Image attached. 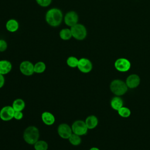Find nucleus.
<instances>
[{"label": "nucleus", "mask_w": 150, "mask_h": 150, "mask_svg": "<svg viewBox=\"0 0 150 150\" xmlns=\"http://www.w3.org/2000/svg\"><path fill=\"white\" fill-rule=\"evenodd\" d=\"M62 11L57 8L49 9L46 13L45 20L46 23L52 27H57L63 20Z\"/></svg>", "instance_id": "obj_1"}, {"label": "nucleus", "mask_w": 150, "mask_h": 150, "mask_svg": "<svg viewBox=\"0 0 150 150\" xmlns=\"http://www.w3.org/2000/svg\"><path fill=\"white\" fill-rule=\"evenodd\" d=\"M40 132L39 129L33 125H30L25 128L23 133L24 141L29 145H34L39 139Z\"/></svg>", "instance_id": "obj_2"}, {"label": "nucleus", "mask_w": 150, "mask_h": 150, "mask_svg": "<svg viewBox=\"0 0 150 150\" xmlns=\"http://www.w3.org/2000/svg\"><path fill=\"white\" fill-rule=\"evenodd\" d=\"M111 91L116 96H121L125 94L127 90L128 87L126 83L120 79L112 80L110 85Z\"/></svg>", "instance_id": "obj_3"}, {"label": "nucleus", "mask_w": 150, "mask_h": 150, "mask_svg": "<svg viewBox=\"0 0 150 150\" xmlns=\"http://www.w3.org/2000/svg\"><path fill=\"white\" fill-rule=\"evenodd\" d=\"M72 37L77 40H82L87 36V29L84 25L81 23H77L70 28Z\"/></svg>", "instance_id": "obj_4"}, {"label": "nucleus", "mask_w": 150, "mask_h": 150, "mask_svg": "<svg viewBox=\"0 0 150 150\" xmlns=\"http://www.w3.org/2000/svg\"><path fill=\"white\" fill-rule=\"evenodd\" d=\"M71 127L73 133H74L80 136L86 135L88 129L85 123V121L80 120L74 121Z\"/></svg>", "instance_id": "obj_5"}, {"label": "nucleus", "mask_w": 150, "mask_h": 150, "mask_svg": "<svg viewBox=\"0 0 150 150\" xmlns=\"http://www.w3.org/2000/svg\"><path fill=\"white\" fill-rule=\"evenodd\" d=\"M63 21L66 25L71 28L78 23L79 15L77 13L74 11H69L64 15Z\"/></svg>", "instance_id": "obj_6"}, {"label": "nucleus", "mask_w": 150, "mask_h": 150, "mask_svg": "<svg viewBox=\"0 0 150 150\" xmlns=\"http://www.w3.org/2000/svg\"><path fill=\"white\" fill-rule=\"evenodd\" d=\"M15 110L12 105H5L0 110V118L4 121H9L13 118Z\"/></svg>", "instance_id": "obj_7"}, {"label": "nucleus", "mask_w": 150, "mask_h": 150, "mask_svg": "<svg viewBox=\"0 0 150 150\" xmlns=\"http://www.w3.org/2000/svg\"><path fill=\"white\" fill-rule=\"evenodd\" d=\"M57 131L59 137L64 139H68L73 133L71 127L66 123L60 124L57 127Z\"/></svg>", "instance_id": "obj_8"}, {"label": "nucleus", "mask_w": 150, "mask_h": 150, "mask_svg": "<svg viewBox=\"0 0 150 150\" xmlns=\"http://www.w3.org/2000/svg\"><path fill=\"white\" fill-rule=\"evenodd\" d=\"M21 73L26 76H32L34 72V64L29 60H24L19 64Z\"/></svg>", "instance_id": "obj_9"}, {"label": "nucleus", "mask_w": 150, "mask_h": 150, "mask_svg": "<svg viewBox=\"0 0 150 150\" xmlns=\"http://www.w3.org/2000/svg\"><path fill=\"white\" fill-rule=\"evenodd\" d=\"M77 68L81 73H88L91 71L93 64L89 59L83 57L79 60Z\"/></svg>", "instance_id": "obj_10"}, {"label": "nucleus", "mask_w": 150, "mask_h": 150, "mask_svg": "<svg viewBox=\"0 0 150 150\" xmlns=\"http://www.w3.org/2000/svg\"><path fill=\"white\" fill-rule=\"evenodd\" d=\"M114 67L119 71L125 72L129 70L131 67L130 62L125 58H119L114 63Z\"/></svg>", "instance_id": "obj_11"}, {"label": "nucleus", "mask_w": 150, "mask_h": 150, "mask_svg": "<svg viewBox=\"0 0 150 150\" xmlns=\"http://www.w3.org/2000/svg\"><path fill=\"white\" fill-rule=\"evenodd\" d=\"M140 81L141 79L138 75L136 74H132L127 77L125 83L128 88H135L139 85Z\"/></svg>", "instance_id": "obj_12"}, {"label": "nucleus", "mask_w": 150, "mask_h": 150, "mask_svg": "<svg viewBox=\"0 0 150 150\" xmlns=\"http://www.w3.org/2000/svg\"><path fill=\"white\" fill-rule=\"evenodd\" d=\"M41 119L43 122L48 126L52 125L55 122L54 115L49 111H44L41 115Z\"/></svg>", "instance_id": "obj_13"}, {"label": "nucleus", "mask_w": 150, "mask_h": 150, "mask_svg": "<svg viewBox=\"0 0 150 150\" xmlns=\"http://www.w3.org/2000/svg\"><path fill=\"white\" fill-rule=\"evenodd\" d=\"M12 69V65L11 62L7 60H0V73L2 75L8 74Z\"/></svg>", "instance_id": "obj_14"}, {"label": "nucleus", "mask_w": 150, "mask_h": 150, "mask_svg": "<svg viewBox=\"0 0 150 150\" xmlns=\"http://www.w3.org/2000/svg\"><path fill=\"white\" fill-rule=\"evenodd\" d=\"M19 27V23L18 21H16L15 19H9L6 24H5V28L6 30L9 32H16Z\"/></svg>", "instance_id": "obj_15"}, {"label": "nucleus", "mask_w": 150, "mask_h": 150, "mask_svg": "<svg viewBox=\"0 0 150 150\" xmlns=\"http://www.w3.org/2000/svg\"><path fill=\"white\" fill-rule=\"evenodd\" d=\"M84 121L88 129H92L95 128L98 124V120L97 117L94 115H90L88 116L86 118Z\"/></svg>", "instance_id": "obj_16"}, {"label": "nucleus", "mask_w": 150, "mask_h": 150, "mask_svg": "<svg viewBox=\"0 0 150 150\" xmlns=\"http://www.w3.org/2000/svg\"><path fill=\"white\" fill-rule=\"evenodd\" d=\"M123 101L122 99L119 96H115L113 97L110 102L111 107L114 110H118L121 107L123 106Z\"/></svg>", "instance_id": "obj_17"}, {"label": "nucleus", "mask_w": 150, "mask_h": 150, "mask_svg": "<svg viewBox=\"0 0 150 150\" xmlns=\"http://www.w3.org/2000/svg\"><path fill=\"white\" fill-rule=\"evenodd\" d=\"M12 107L15 111H22L25 108V102L22 98H16L13 101Z\"/></svg>", "instance_id": "obj_18"}, {"label": "nucleus", "mask_w": 150, "mask_h": 150, "mask_svg": "<svg viewBox=\"0 0 150 150\" xmlns=\"http://www.w3.org/2000/svg\"><path fill=\"white\" fill-rule=\"evenodd\" d=\"M59 36L63 40H70L73 38L70 28H63L61 29L59 32Z\"/></svg>", "instance_id": "obj_19"}, {"label": "nucleus", "mask_w": 150, "mask_h": 150, "mask_svg": "<svg viewBox=\"0 0 150 150\" xmlns=\"http://www.w3.org/2000/svg\"><path fill=\"white\" fill-rule=\"evenodd\" d=\"M46 69V64L42 61L36 62L34 64V72L37 74L43 73Z\"/></svg>", "instance_id": "obj_20"}, {"label": "nucleus", "mask_w": 150, "mask_h": 150, "mask_svg": "<svg viewBox=\"0 0 150 150\" xmlns=\"http://www.w3.org/2000/svg\"><path fill=\"white\" fill-rule=\"evenodd\" d=\"M81 136L77 135L74 133H72L71 135L69 138V142L74 146H78L79 145L81 142V138L80 137Z\"/></svg>", "instance_id": "obj_21"}, {"label": "nucleus", "mask_w": 150, "mask_h": 150, "mask_svg": "<svg viewBox=\"0 0 150 150\" xmlns=\"http://www.w3.org/2000/svg\"><path fill=\"white\" fill-rule=\"evenodd\" d=\"M35 150H47L48 144L44 140H38L34 145Z\"/></svg>", "instance_id": "obj_22"}, {"label": "nucleus", "mask_w": 150, "mask_h": 150, "mask_svg": "<svg viewBox=\"0 0 150 150\" xmlns=\"http://www.w3.org/2000/svg\"><path fill=\"white\" fill-rule=\"evenodd\" d=\"M79 60L75 56H70L66 60V64L69 67L71 68L77 67Z\"/></svg>", "instance_id": "obj_23"}, {"label": "nucleus", "mask_w": 150, "mask_h": 150, "mask_svg": "<svg viewBox=\"0 0 150 150\" xmlns=\"http://www.w3.org/2000/svg\"><path fill=\"white\" fill-rule=\"evenodd\" d=\"M118 114L120 116L123 118H127L129 117L131 115V110L126 107H121L118 110H117Z\"/></svg>", "instance_id": "obj_24"}, {"label": "nucleus", "mask_w": 150, "mask_h": 150, "mask_svg": "<svg viewBox=\"0 0 150 150\" xmlns=\"http://www.w3.org/2000/svg\"><path fill=\"white\" fill-rule=\"evenodd\" d=\"M36 3L42 7H47L52 3V0H35Z\"/></svg>", "instance_id": "obj_25"}, {"label": "nucleus", "mask_w": 150, "mask_h": 150, "mask_svg": "<svg viewBox=\"0 0 150 150\" xmlns=\"http://www.w3.org/2000/svg\"><path fill=\"white\" fill-rule=\"evenodd\" d=\"M8 47V43L4 39H0V52H5Z\"/></svg>", "instance_id": "obj_26"}, {"label": "nucleus", "mask_w": 150, "mask_h": 150, "mask_svg": "<svg viewBox=\"0 0 150 150\" xmlns=\"http://www.w3.org/2000/svg\"><path fill=\"white\" fill-rule=\"evenodd\" d=\"M23 114L22 111H15L13 118H15L16 120H21L23 118Z\"/></svg>", "instance_id": "obj_27"}, {"label": "nucleus", "mask_w": 150, "mask_h": 150, "mask_svg": "<svg viewBox=\"0 0 150 150\" xmlns=\"http://www.w3.org/2000/svg\"><path fill=\"white\" fill-rule=\"evenodd\" d=\"M5 77H4V75H2L0 73V88H2L5 84Z\"/></svg>", "instance_id": "obj_28"}, {"label": "nucleus", "mask_w": 150, "mask_h": 150, "mask_svg": "<svg viewBox=\"0 0 150 150\" xmlns=\"http://www.w3.org/2000/svg\"><path fill=\"white\" fill-rule=\"evenodd\" d=\"M89 150H100V149L98 148H97V147H92Z\"/></svg>", "instance_id": "obj_29"}]
</instances>
